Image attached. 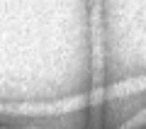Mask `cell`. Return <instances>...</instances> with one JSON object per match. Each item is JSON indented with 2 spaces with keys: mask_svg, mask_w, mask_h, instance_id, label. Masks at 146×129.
Here are the masks:
<instances>
[]
</instances>
